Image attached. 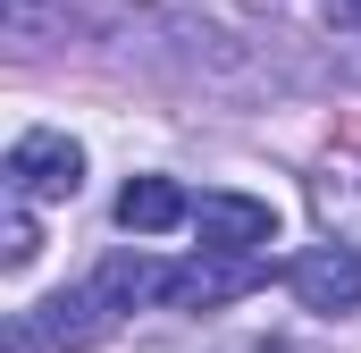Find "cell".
I'll use <instances>...</instances> for the list:
<instances>
[{
    "instance_id": "6da1fadb",
    "label": "cell",
    "mask_w": 361,
    "mask_h": 353,
    "mask_svg": "<svg viewBox=\"0 0 361 353\" xmlns=\"http://www.w3.org/2000/svg\"><path fill=\"white\" fill-rule=\"evenodd\" d=\"M76 185H85V152H76L59 126H34V135L8 143V193H25V202H68Z\"/></svg>"
},
{
    "instance_id": "7a4b0ae2",
    "label": "cell",
    "mask_w": 361,
    "mask_h": 353,
    "mask_svg": "<svg viewBox=\"0 0 361 353\" xmlns=\"http://www.w3.org/2000/svg\"><path fill=\"white\" fill-rule=\"evenodd\" d=\"M193 236H202V253H261V244H277V210L261 193H202Z\"/></svg>"
},
{
    "instance_id": "3957f363",
    "label": "cell",
    "mask_w": 361,
    "mask_h": 353,
    "mask_svg": "<svg viewBox=\"0 0 361 353\" xmlns=\"http://www.w3.org/2000/svg\"><path fill=\"white\" fill-rule=\"evenodd\" d=\"M269 269L252 261V253H202V261H185L160 277V303H185V311H210V303H235V294H252Z\"/></svg>"
},
{
    "instance_id": "277c9868",
    "label": "cell",
    "mask_w": 361,
    "mask_h": 353,
    "mask_svg": "<svg viewBox=\"0 0 361 353\" xmlns=\"http://www.w3.org/2000/svg\"><path fill=\"white\" fill-rule=\"evenodd\" d=\"M286 286L302 294V311H353L361 303V253L319 244V253H302V261L286 269Z\"/></svg>"
},
{
    "instance_id": "5b68a950",
    "label": "cell",
    "mask_w": 361,
    "mask_h": 353,
    "mask_svg": "<svg viewBox=\"0 0 361 353\" xmlns=\"http://www.w3.org/2000/svg\"><path fill=\"white\" fill-rule=\"evenodd\" d=\"M34 328H42L51 345H101V337H118V303H109L101 286H76V294H51V303L34 311Z\"/></svg>"
},
{
    "instance_id": "8992f818",
    "label": "cell",
    "mask_w": 361,
    "mask_h": 353,
    "mask_svg": "<svg viewBox=\"0 0 361 353\" xmlns=\"http://www.w3.org/2000/svg\"><path fill=\"white\" fill-rule=\"evenodd\" d=\"M177 219H193V202H185L169 176H135V185L118 193V227H126V236H169Z\"/></svg>"
},
{
    "instance_id": "52a82bcc",
    "label": "cell",
    "mask_w": 361,
    "mask_h": 353,
    "mask_svg": "<svg viewBox=\"0 0 361 353\" xmlns=\"http://www.w3.org/2000/svg\"><path fill=\"white\" fill-rule=\"evenodd\" d=\"M34 253H42V236H34V219H25V193H17V210H8V244H0V261H8V269H25Z\"/></svg>"
},
{
    "instance_id": "ba28073f",
    "label": "cell",
    "mask_w": 361,
    "mask_h": 353,
    "mask_svg": "<svg viewBox=\"0 0 361 353\" xmlns=\"http://www.w3.org/2000/svg\"><path fill=\"white\" fill-rule=\"evenodd\" d=\"M34 337H42V328H25V320H17V328H8V353H42Z\"/></svg>"
},
{
    "instance_id": "9c48e42d",
    "label": "cell",
    "mask_w": 361,
    "mask_h": 353,
    "mask_svg": "<svg viewBox=\"0 0 361 353\" xmlns=\"http://www.w3.org/2000/svg\"><path fill=\"white\" fill-rule=\"evenodd\" d=\"M336 8H345V17H353V25H361V0H336Z\"/></svg>"
}]
</instances>
